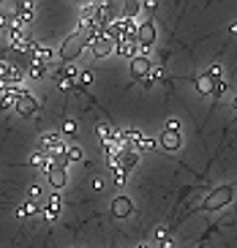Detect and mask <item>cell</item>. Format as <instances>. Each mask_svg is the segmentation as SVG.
<instances>
[{
    "label": "cell",
    "mask_w": 237,
    "mask_h": 248,
    "mask_svg": "<svg viewBox=\"0 0 237 248\" xmlns=\"http://www.w3.org/2000/svg\"><path fill=\"white\" fill-rule=\"evenodd\" d=\"M87 46H90V38H87L82 30H77L74 36H68L63 41V46H60V52H58V58L63 60V63H71V60H77L79 55L87 49Z\"/></svg>",
    "instance_id": "6da1fadb"
},
{
    "label": "cell",
    "mask_w": 237,
    "mask_h": 248,
    "mask_svg": "<svg viewBox=\"0 0 237 248\" xmlns=\"http://www.w3.org/2000/svg\"><path fill=\"white\" fill-rule=\"evenodd\" d=\"M134 41H137V46H139V55L142 58H150V49H153V44H156V25L147 19V22H142L137 28V33H134Z\"/></svg>",
    "instance_id": "7a4b0ae2"
},
{
    "label": "cell",
    "mask_w": 237,
    "mask_h": 248,
    "mask_svg": "<svg viewBox=\"0 0 237 248\" xmlns=\"http://www.w3.org/2000/svg\"><path fill=\"white\" fill-rule=\"evenodd\" d=\"M232 197H235V188L232 186H221L218 191H213L207 199H205V204H202V210H221L223 204H229Z\"/></svg>",
    "instance_id": "3957f363"
},
{
    "label": "cell",
    "mask_w": 237,
    "mask_h": 248,
    "mask_svg": "<svg viewBox=\"0 0 237 248\" xmlns=\"http://www.w3.org/2000/svg\"><path fill=\"white\" fill-rule=\"evenodd\" d=\"M65 167H68L65 161H52V167L47 169V177H49V183H52V188H55V191L65 188V180H68Z\"/></svg>",
    "instance_id": "277c9868"
},
{
    "label": "cell",
    "mask_w": 237,
    "mask_h": 248,
    "mask_svg": "<svg viewBox=\"0 0 237 248\" xmlns=\"http://www.w3.org/2000/svg\"><path fill=\"white\" fill-rule=\"evenodd\" d=\"M14 109L19 112V115H33V112L38 109V101L33 98V95L28 93V90L22 88L19 93H16V101H14Z\"/></svg>",
    "instance_id": "5b68a950"
},
{
    "label": "cell",
    "mask_w": 237,
    "mask_h": 248,
    "mask_svg": "<svg viewBox=\"0 0 237 248\" xmlns=\"http://www.w3.org/2000/svg\"><path fill=\"white\" fill-rule=\"evenodd\" d=\"M150 71H153V60L150 58H142V55L131 58V77H134V79H144Z\"/></svg>",
    "instance_id": "8992f818"
},
{
    "label": "cell",
    "mask_w": 237,
    "mask_h": 248,
    "mask_svg": "<svg viewBox=\"0 0 237 248\" xmlns=\"http://www.w3.org/2000/svg\"><path fill=\"white\" fill-rule=\"evenodd\" d=\"M161 150H166V153H174V150H180V145H183V139H180V131H166L161 134V139L156 142Z\"/></svg>",
    "instance_id": "52a82bcc"
},
{
    "label": "cell",
    "mask_w": 237,
    "mask_h": 248,
    "mask_svg": "<svg viewBox=\"0 0 237 248\" xmlns=\"http://www.w3.org/2000/svg\"><path fill=\"white\" fill-rule=\"evenodd\" d=\"M90 49H93L95 58H107V55H112V52H115V41H112L109 36H98V38H93Z\"/></svg>",
    "instance_id": "ba28073f"
},
{
    "label": "cell",
    "mask_w": 237,
    "mask_h": 248,
    "mask_svg": "<svg viewBox=\"0 0 237 248\" xmlns=\"http://www.w3.org/2000/svg\"><path fill=\"white\" fill-rule=\"evenodd\" d=\"M41 210H44V216H47V218H58V216H60V210H63V199H60V194H58V191L52 194V197H49V202L44 204Z\"/></svg>",
    "instance_id": "9c48e42d"
},
{
    "label": "cell",
    "mask_w": 237,
    "mask_h": 248,
    "mask_svg": "<svg viewBox=\"0 0 237 248\" xmlns=\"http://www.w3.org/2000/svg\"><path fill=\"white\" fill-rule=\"evenodd\" d=\"M112 210H115L117 218H126V216H131L134 204H131V199H128V197H117L115 202H112Z\"/></svg>",
    "instance_id": "30bf717a"
},
{
    "label": "cell",
    "mask_w": 237,
    "mask_h": 248,
    "mask_svg": "<svg viewBox=\"0 0 237 248\" xmlns=\"http://www.w3.org/2000/svg\"><path fill=\"white\" fill-rule=\"evenodd\" d=\"M196 90H199L202 95H213V79H210L207 74H205V77H196Z\"/></svg>",
    "instance_id": "8fae6325"
},
{
    "label": "cell",
    "mask_w": 237,
    "mask_h": 248,
    "mask_svg": "<svg viewBox=\"0 0 237 248\" xmlns=\"http://www.w3.org/2000/svg\"><path fill=\"white\" fill-rule=\"evenodd\" d=\"M38 210H41V204H38V202H25V204H19V210H16V213H19V218H22V216L28 218V216H36Z\"/></svg>",
    "instance_id": "7c38bea8"
},
{
    "label": "cell",
    "mask_w": 237,
    "mask_h": 248,
    "mask_svg": "<svg viewBox=\"0 0 237 248\" xmlns=\"http://www.w3.org/2000/svg\"><path fill=\"white\" fill-rule=\"evenodd\" d=\"M30 164H33V167H47V169H49V167H52V158H49L47 153H33Z\"/></svg>",
    "instance_id": "4fadbf2b"
},
{
    "label": "cell",
    "mask_w": 237,
    "mask_h": 248,
    "mask_svg": "<svg viewBox=\"0 0 237 248\" xmlns=\"http://www.w3.org/2000/svg\"><path fill=\"white\" fill-rule=\"evenodd\" d=\"M153 147H158V145L153 142L150 137H142V139H139V145L134 147V153H147V150H153Z\"/></svg>",
    "instance_id": "5bb4252c"
},
{
    "label": "cell",
    "mask_w": 237,
    "mask_h": 248,
    "mask_svg": "<svg viewBox=\"0 0 237 248\" xmlns=\"http://www.w3.org/2000/svg\"><path fill=\"white\" fill-rule=\"evenodd\" d=\"M71 161H82V150H79L77 145L65 147V164H71Z\"/></svg>",
    "instance_id": "9a60e30c"
},
{
    "label": "cell",
    "mask_w": 237,
    "mask_h": 248,
    "mask_svg": "<svg viewBox=\"0 0 237 248\" xmlns=\"http://www.w3.org/2000/svg\"><path fill=\"white\" fill-rule=\"evenodd\" d=\"M90 82H93V71H79V74H77V82H74V85H79V88H87Z\"/></svg>",
    "instance_id": "2e32d148"
},
{
    "label": "cell",
    "mask_w": 237,
    "mask_h": 248,
    "mask_svg": "<svg viewBox=\"0 0 237 248\" xmlns=\"http://www.w3.org/2000/svg\"><path fill=\"white\" fill-rule=\"evenodd\" d=\"M120 8L126 11V19H134V16H137V11L142 8V3H123Z\"/></svg>",
    "instance_id": "e0dca14e"
},
{
    "label": "cell",
    "mask_w": 237,
    "mask_h": 248,
    "mask_svg": "<svg viewBox=\"0 0 237 248\" xmlns=\"http://www.w3.org/2000/svg\"><path fill=\"white\" fill-rule=\"evenodd\" d=\"M112 134H115V128H109L107 123H101V125H98V137H101V142H109V139H112Z\"/></svg>",
    "instance_id": "ac0fdd59"
},
{
    "label": "cell",
    "mask_w": 237,
    "mask_h": 248,
    "mask_svg": "<svg viewBox=\"0 0 237 248\" xmlns=\"http://www.w3.org/2000/svg\"><path fill=\"white\" fill-rule=\"evenodd\" d=\"M44 74H47V66H38V63L30 66V77H33V79H38V77H44Z\"/></svg>",
    "instance_id": "d6986e66"
},
{
    "label": "cell",
    "mask_w": 237,
    "mask_h": 248,
    "mask_svg": "<svg viewBox=\"0 0 237 248\" xmlns=\"http://www.w3.org/2000/svg\"><path fill=\"white\" fill-rule=\"evenodd\" d=\"M11 22H14V19H11V16L6 14V8H0V28H11Z\"/></svg>",
    "instance_id": "ffe728a7"
},
{
    "label": "cell",
    "mask_w": 237,
    "mask_h": 248,
    "mask_svg": "<svg viewBox=\"0 0 237 248\" xmlns=\"http://www.w3.org/2000/svg\"><path fill=\"white\" fill-rule=\"evenodd\" d=\"M58 85H60L63 90H71V88H74V79H68V77H63V74H60V77H58Z\"/></svg>",
    "instance_id": "44dd1931"
},
{
    "label": "cell",
    "mask_w": 237,
    "mask_h": 248,
    "mask_svg": "<svg viewBox=\"0 0 237 248\" xmlns=\"http://www.w3.org/2000/svg\"><path fill=\"white\" fill-rule=\"evenodd\" d=\"M28 194H30V202H38V197H41V186H36V183H33Z\"/></svg>",
    "instance_id": "7402d4cb"
},
{
    "label": "cell",
    "mask_w": 237,
    "mask_h": 248,
    "mask_svg": "<svg viewBox=\"0 0 237 248\" xmlns=\"http://www.w3.org/2000/svg\"><path fill=\"white\" fill-rule=\"evenodd\" d=\"M63 131H65V134H77V123H74V120H65V123H63Z\"/></svg>",
    "instance_id": "603a6c76"
},
{
    "label": "cell",
    "mask_w": 237,
    "mask_h": 248,
    "mask_svg": "<svg viewBox=\"0 0 237 248\" xmlns=\"http://www.w3.org/2000/svg\"><path fill=\"white\" fill-rule=\"evenodd\" d=\"M166 131H180V120H166Z\"/></svg>",
    "instance_id": "cb8c5ba5"
},
{
    "label": "cell",
    "mask_w": 237,
    "mask_h": 248,
    "mask_svg": "<svg viewBox=\"0 0 237 248\" xmlns=\"http://www.w3.org/2000/svg\"><path fill=\"white\" fill-rule=\"evenodd\" d=\"M199 248H202V246H199Z\"/></svg>",
    "instance_id": "d4e9b609"
}]
</instances>
